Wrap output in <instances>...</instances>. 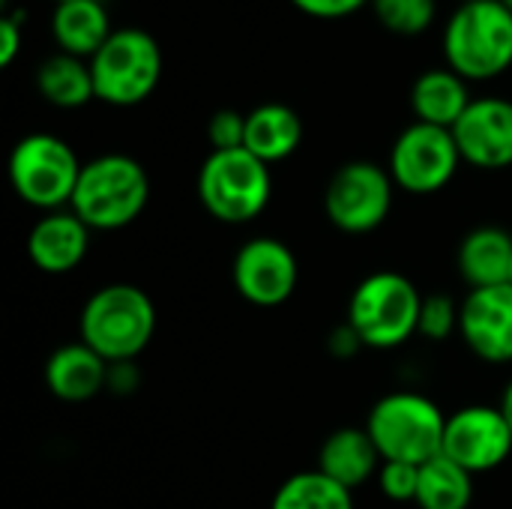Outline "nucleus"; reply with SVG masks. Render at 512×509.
<instances>
[{"label": "nucleus", "instance_id": "obj_1", "mask_svg": "<svg viewBox=\"0 0 512 509\" xmlns=\"http://www.w3.org/2000/svg\"><path fill=\"white\" fill-rule=\"evenodd\" d=\"M444 66L471 81H495L512 69V12L501 0L459 3L441 33Z\"/></svg>", "mask_w": 512, "mask_h": 509}, {"label": "nucleus", "instance_id": "obj_2", "mask_svg": "<svg viewBox=\"0 0 512 509\" xmlns=\"http://www.w3.org/2000/svg\"><path fill=\"white\" fill-rule=\"evenodd\" d=\"M150 204V174L129 153H102L84 162L69 210L90 231L129 228Z\"/></svg>", "mask_w": 512, "mask_h": 509}, {"label": "nucleus", "instance_id": "obj_3", "mask_svg": "<svg viewBox=\"0 0 512 509\" xmlns=\"http://www.w3.org/2000/svg\"><path fill=\"white\" fill-rule=\"evenodd\" d=\"M156 333V306L150 294L129 282H114L87 297L78 336L105 363L138 360Z\"/></svg>", "mask_w": 512, "mask_h": 509}, {"label": "nucleus", "instance_id": "obj_4", "mask_svg": "<svg viewBox=\"0 0 512 509\" xmlns=\"http://www.w3.org/2000/svg\"><path fill=\"white\" fill-rule=\"evenodd\" d=\"M423 294L396 270H378L357 282L348 300V324L366 348L393 351L417 336Z\"/></svg>", "mask_w": 512, "mask_h": 509}, {"label": "nucleus", "instance_id": "obj_5", "mask_svg": "<svg viewBox=\"0 0 512 509\" xmlns=\"http://www.w3.org/2000/svg\"><path fill=\"white\" fill-rule=\"evenodd\" d=\"M444 429L447 417L438 402L414 390L381 396L366 417V432L372 435L384 462L426 465L429 459L441 456Z\"/></svg>", "mask_w": 512, "mask_h": 509}, {"label": "nucleus", "instance_id": "obj_6", "mask_svg": "<svg viewBox=\"0 0 512 509\" xmlns=\"http://www.w3.org/2000/svg\"><path fill=\"white\" fill-rule=\"evenodd\" d=\"M198 201L201 207L225 225L255 222L273 198L270 165L240 150H210L198 168Z\"/></svg>", "mask_w": 512, "mask_h": 509}, {"label": "nucleus", "instance_id": "obj_7", "mask_svg": "<svg viewBox=\"0 0 512 509\" xmlns=\"http://www.w3.org/2000/svg\"><path fill=\"white\" fill-rule=\"evenodd\" d=\"M162 45L144 27H117L90 57L96 99L111 108H135L162 81Z\"/></svg>", "mask_w": 512, "mask_h": 509}, {"label": "nucleus", "instance_id": "obj_8", "mask_svg": "<svg viewBox=\"0 0 512 509\" xmlns=\"http://www.w3.org/2000/svg\"><path fill=\"white\" fill-rule=\"evenodd\" d=\"M84 162L54 132H30L9 153V186L33 210L54 213L72 204Z\"/></svg>", "mask_w": 512, "mask_h": 509}, {"label": "nucleus", "instance_id": "obj_9", "mask_svg": "<svg viewBox=\"0 0 512 509\" xmlns=\"http://www.w3.org/2000/svg\"><path fill=\"white\" fill-rule=\"evenodd\" d=\"M396 183L390 171L369 159L345 162L333 171L324 189V216L342 234H372L393 210Z\"/></svg>", "mask_w": 512, "mask_h": 509}, {"label": "nucleus", "instance_id": "obj_10", "mask_svg": "<svg viewBox=\"0 0 512 509\" xmlns=\"http://www.w3.org/2000/svg\"><path fill=\"white\" fill-rule=\"evenodd\" d=\"M462 165L465 162L456 147L453 129L420 123V120L408 123L396 135L387 159V171L396 189L408 195H435L447 189Z\"/></svg>", "mask_w": 512, "mask_h": 509}, {"label": "nucleus", "instance_id": "obj_11", "mask_svg": "<svg viewBox=\"0 0 512 509\" xmlns=\"http://www.w3.org/2000/svg\"><path fill=\"white\" fill-rule=\"evenodd\" d=\"M231 282L249 306L276 309L294 297L300 264L288 243L276 237H252L234 255Z\"/></svg>", "mask_w": 512, "mask_h": 509}, {"label": "nucleus", "instance_id": "obj_12", "mask_svg": "<svg viewBox=\"0 0 512 509\" xmlns=\"http://www.w3.org/2000/svg\"><path fill=\"white\" fill-rule=\"evenodd\" d=\"M441 453L468 474H489L512 456V429L501 408L468 405L447 417Z\"/></svg>", "mask_w": 512, "mask_h": 509}, {"label": "nucleus", "instance_id": "obj_13", "mask_svg": "<svg viewBox=\"0 0 512 509\" xmlns=\"http://www.w3.org/2000/svg\"><path fill=\"white\" fill-rule=\"evenodd\" d=\"M462 162L480 171L512 168V99L477 96L453 126Z\"/></svg>", "mask_w": 512, "mask_h": 509}, {"label": "nucleus", "instance_id": "obj_14", "mask_svg": "<svg viewBox=\"0 0 512 509\" xmlns=\"http://www.w3.org/2000/svg\"><path fill=\"white\" fill-rule=\"evenodd\" d=\"M459 336L477 360L512 363V285L468 291L459 303Z\"/></svg>", "mask_w": 512, "mask_h": 509}, {"label": "nucleus", "instance_id": "obj_15", "mask_svg": "<svg viewBox=\"0 0 512 509\" xmlns=\"http://www.w3.org/2000/svg\"><path fill=\"white\" fill-rule=\"evenodd\" d=\"M90 228L66 207L54 213H42L27 234V258L39 273L66 276L87 258Z\"/></svg>", "mask_w": 512, "mask_h": 509}, {"label": "nucleus", "instance_id": "obj_16", "mask_svg": "<svg viewBox=\"0 0 512 509\" xmlns=\"http://www.w3.org/2000/svg\"><path fill=\"white\" fill-rule=\"evenodd\" d=\"M42 378L54 399L66 405H81L105 393L108 363L78 339L48 354Z\"/></svg>", "mask_w": 512, "mask_h": 509}, {"label": "nucleus", "instance_id": "obj_17", "mask_svg": "<svg viewBox=\"0 0 512 509\" xmlns=\"http://www.w3.org/2000/svg\"><path fill=\"white\" fill-rule=\"evenodd\" d=\"M381 465H384V459H381L372 435L366 432V426L363 429L342 426V429L330 432L318 450V471L348 492H357L366 483H372L378 477Z\"/></svg>", "mask_w": 512, "mask_h": 509}, {"label": "nucleus", "instance_id": "obj_18", "mask_svg": "<svg viewBox=\"0 0 512 509\" xmlns=\"http://www.w3.org/2000/svg\"><path fill=\"white\" fill-rule=\"evenodd\" d=\"M456 267L471 291L510 285L512 234L498 225H480L468 231L459 243Z\"/></svg>", "mask_w": 512, "mask_h": 509}, {"label": "nucleus", "instance_id": "obj_19", "mask_svg": "<svg viewBox=\"0 0 512 509\" xmlns=\"http://www.w3.org/2000/svg\"><path fill=\"white\" fill-rule=\"evenodd\" d=\"M114 33L108 6L102 0H66L54 3L51 36L57 51L90 60Z\"/></svg>", "mask_w": 512, "mask_h": 509}, {"label": "nucleus", "instance_id": "obj_20", "mask_svg": "<svg viewBox=\"0 0 512 509\" xmlns=\"http://www.w3.org/2000/svg\"><path fill=\"white\" fill-rule=\"evenodd\" d=\"M471 99L474 96L468 90V81L447 66H435V69L420 72L411 84V93H408L414 120L444 126V129H453L459 123V117L468 111Z\"/></svg>", "mask_w": 512, "mask_h": 509}, {"label": "nucleus", "instance_id": "obj_21", "mask_svg": "<svg viewBox=\"0 0 512 509\" xmlns=\"http://www.w3.org/2000/svg\"><path fill=\"white\" fill-rule=\"evenodd\" d=\"M303 141V120L285 102H264L246 111V150L267 165L285 162Z\"/></svg>", "mask_w": 512, "mask_h": 509}, {"label": "nucleus", "instance_id": "obj_22", "mask_svg": "<svg viewBox=\"0 0 512 509\" xmlns=\"http://www.w3.org/2000/svg\"><path fill=\"white\" fill-rule=\"evenodd\" d=\"M33 84H36V93L48 105L63 108V111L84 108L87 102L96 99L90 60H81V57H72V54H63V51L48 54L36 66Z\"/></svg>", "mask_w": 512, "mask_h": 509}, {"label": "nucleus", "instance_id": "obj_23", "mask_svg": "<svg viewBox=\"0 0 512 509\" xmlns=\"http://www.w3.org/2000/svg\"><path fill=\"white\" fill-rule=\"evenodd\" d=\"M474 501V474L459 468L444 453L420 465V489L417 507L420 509H468Z\"/></svg>", "mask_w": 512, "mask_h": 509}, {"label": "nucleus", "instance_id": "obj_24", "mask_svg": "<svg viewBox=\"0 0 512 509\" xmlns=\"http://www.w3.org/2000/svg\"><path fill=\"white\" fill-rule=\"evenodd\" d=\"M270 509H354V492L315 471L291 474L273 495Z\"/></svg>", "mask_w": 512, "mask_h": 509}, {"label": "nucleus", "instance_id": "obj_25", "mask_svg": "<svg viewBox=\"0 0 512 509\" xmlns=\"http://www.w3.org/2000/svg\"><path fill=\"white\" fill-rule=\"evenodd\" d=\"M375 21L393 36H423L438 18V0H372Z\"/></svg>", "mask_w": 512, "mask_h": 509}, {"label": "nucleus", "instance_id": "obj_26", "mask_svg": "<svg viewBox=\"0 0 512 509\" xmlns=\"http://www.w3.org/2000/svg\"><path fill=\"white\" fill-rule=\"evenodd\" d=\"M459 333V303L450 294H429L420 306L417 336L429 342H447Z\"/></svg>", "mask_w": 512, "mask_h": 509}, {"label": "nucleus", "instance_id": "obj_27", "mask_svg": "<svg viewBox=\"0 0 512 509\" xmlns=\"http://www.w3.org/2000/svg\"><path fill=\"white\" fill-rule=\"evenodd\" d=\"M381 495L393 504H414L420 489V465L408 462H384L375 477Z\"/></svg>", "mask_w": 512, "mask_h": 509}, {"label": "nucleus", "instance_id": "obj_28", "mask_svg": "<svg viewBox=\"0 0 512 509\" xmlns=\"http://www.w3.org/2000/svg\"><path fill=\"white\" fill-rule=\"evenodd\" d=\"M210 150H240L246 144V114L234 108H222L207 120Z\"/></svg>", "mask_w": 512, "mask_h": 509}, {"label": "nucleus", "instance_id": "obj_29", "mask_svg": "<svg viewBox=\"0 0 512 509\" xmlns=\"http://www.w3.org/2000/svg\"><path fill=\"white\" fill-rule=\"evenodd\" d=\"M288 3L315 21H342L366 9L372 0H288Z\"/></svg>", "mask_w": 512, "mask_h": 509}, {"label": "nucleus", "instance_id": "obj_30", "mask_svg": "<svg viewBox=\"0 0 512 509\" xmlns=\"http://www.w3.org/2000/svg\"><path fill=\"white\" fill-rule=\"evenodd\" d=\"M21 15H24L21 9H3L0 15V66H12L24 48Z\"/></svg>", "mask_w": 512, "mask_h": 509}, {"label": "nucleus", "instance_id": "obj_31", "mask_svg": "<svg viewBox=\"0 0 512 509\" xmlns=\"http://www.w3.org/2000/svg\"><path fill=\"white\" fill-rule=\"evenodd\" d=\"M141 387V369L135 360L126 363H108V378H105V390L114 396H132Z\"/></svg>", "mask_w": 512, "mask_h": 509}, {"label": "nucleus", "instance_id": "obj_32", "mask_svg": "<svg viewBox=\"0 0 512 509\" xmlns=\"http://www.w3.org/2000/svg\"><path fill=\"white\" fill-rule=\"evenodd\" d=\"M363 348H366L363 339L357 336V330L348 321L339 324L336 330H330V336H327V354L336 360H354Z\"/></svg>", "mask_w": 512, "mask_h": 509}, {"label": "nucleus", "instance_id": "obj_33", "mask_svg": "<svg viewBox=\"0 0 512 509\" xmlns=\"http://www.w3.org/2000/svg\"><path fill=\"white\" fill-rule=\"evenodd\" d=\"M501 414H504V420H507V426L512 429V381L504 387V393H501Z\"/></svg>", "mask_w": 512, "mask_h": 509}, {"label": "nucleus", "instance_id": "obj_34", "mask_svg": "<svg viewBox=\"0 0 512 509\" xmlns=\"http://www.w3.org/2000/svg\"><path fill=\"white\" fill-rule=\"evenodd\" d=\"M501 3H504V6H507V9L512 12V0H501Z\"/></svg>", "mask_w": 512, "mask_h": 509}, {"label": "nucleus", "instance_id": "obj_35", "mask_svg": "<svg viewBox=\"0 0 512 509\" xmlns=\"http://www.w3.org/2000/svg\"><path fill=\"white\" fill-rule=\"evenodd\" d=\"M54 3H66V0H54Z\"/></svg>", "mask_w": 512, "mask_h": 509}, {"label": "nucleus", "instance_id": "obj_36", "mask_svg": "<svg viewBox=\"0 0 512 509\" xmlns=\"http://www.w3.org/2000/svg\"><path fill=\"white\" fill-rule=\"evenodd\" d=\"M510 285H512V273H510Z\"/></svg>", "mask_w": 512, "mask_h": 509}, {"label": "nucleus", "instance_id": "obj_37", "mask_svg": "<svg viewBox=\"0 0 512 509\" xmlns=\"http://www.w3.org/2000/svg\"><path fill=\"white\" fill-rule=\"evenodd\" d=\"M462 3H468V0H462Z\"/></svg>", "mask_w": 512, "mask_h": 509}]
</instances>
